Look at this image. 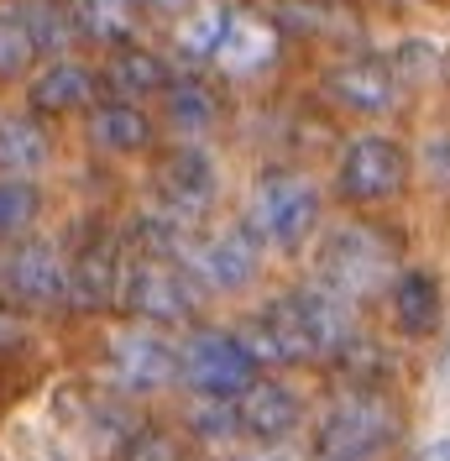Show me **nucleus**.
Masks as SVG:
<instances>
[{
	"instance_id": "obj_1",
	"label": "nucleus",
	"mask_w": 450,
	"mask_h": 461,
	"mask_svg": "<svg viewBox=\"0 0 450 461\" xmlns=\"http://www.w3.org/2000/svg\"><path fill=\"white\" fill-rule=\"evenodd\" d=\"M403 446V403L388 383H346L314 425L320 461H388Z\"/></svg>"
},
{
	"instance_id": "obj_2",
	"label": "nucleus",
	"mask_w": 450,
	"mask_h": 461,
	"mask_svg": "<svg viewBox=\"0 0 450 461\" xmlns=\"http://www.w3.org/2000/svg\"><path fill=\"white\" fill-rule=\"evenodd\" d=\"M314 284L336 288L340 299H372L377 288H388L398 278V236H388L382 226H340L325 236L320 262H314Z\"/></svg>"
},
{
	"instance_id": "obj_3",
	"label": "nucleus",
	"mask_w": 450,
	"mask_h": 461,
	"mask_svg": "<svg viewBox=\"0 0 450 461\" xmlns=\"http://www.w3.org/2000/svg\"><path fill=\"white\" fill-rule=\"evenodd\" d=\"M320 189L293 168H267L247 200V230L273 252H299L320 230Z\"/></svg>"
},
{
	"instance_id": "obj_4",
	"label": "nucleus",
	"mask_w": 450,
	"mask_h": 461,
	"mask_svg": "<svg viewBox=\"0 0 450 461\" xmlns=\"http://www.w3.org/2000/svg\"><path fill=\"white\" fill-rule=\"evenodd\" d=\"M199 299L204 294L189 278L184 258L141 252V258H131V273H126L121 315H131L137 325H189L199 315Z\"/></svg>"
},
{
	"instance_id": "obj_5",
	"label": "nucleus",
	"mask_w": 450,
	"mask_h": 461,
	"mask_svg": "<svg viewBox=\"0 0 450 461\" xmlns=\"http://www.w3.org/2000/svg\"><path fill=\"white\" fill-rule=\"evenodd\" d=\"M262 373L256 357L247 351V341L236 330H220V325H194L184 346H178V377L194 388L199 399H236L252 377Z\"/></svg>"
},
{
	"instance_id": "obj_6",
	"label": "nucleus",
	"mask_w": 450,
	"mask_h": 461,
	"mask_svg": "<svg viewBox=\"0 0 450 461\" xmlns=\"http://www.w3.org/2000/svg\"><path fill=\"white\" fill-rule=\"evenodd\" d=\"M409 173H414V163H409V152H403L398 137L366 131V137H356V142L346 147V158H340L336 194L346 204H356V210H366V204H388V200H398V194L409 189Z\"/></svg>"
},
{
	"instance_id": "obj_7",
	"label": "nucleus",
	"mask_w": 450,
	"mask_h": 461,
	"mask_svg": "<svg viewBox=\"0 0 450 461\" xmlns=\"http://www.w3.org/2000/svg\"><path fill=\"white\" fill-rule=\"evenodd\" d=\"M184 267L199 284V294H241L256 284V267H262V241H256L247 221L241 226H220L210 236H194L184 247Z\"/></svg>"
},
{
	"instance_id": "obj_8",
	"label": "nucleus",
	"mask_w": 450,
	"mask_h": 461,
	"mask_svg": "<svg viewBox=\"0 0 450 461\" xmlns=\"http://www.w3.org/2000/svg\"><path fill=\"white\" fill-rule=\"evenodd\" d=\"M241 341L256 357V367H310V362H325L299 294H283L273 304H262L252 315V325L241 330Z\"/></svg>"
},
{
	"instance_id": "obj_9",
	"label": "nucleus",
	"mask_w": 450,
	"mask_h": 461,
	"mask_svg": "<svg viewBox=\"0 0 450 461\" xmlns=\"http://www.w3.org/2000/svg\"><path fill=\"white\" fill-rule=\"evenodd\" d=\"M0 294L16 299L22 310H53L68 304V258L53 241L16 236L0 258Z\"/></svg>"
},
{
	"instance_id": "obj_10",
	"label": "nucleus",
	"mask_w": 450,
	"mask_h": 461,
	"mask_svg": "<svg viewBox=\"0 0 450 461\" xmlns=\"http://www.w3.org/2000/svg\"><path fill=\"white\" fill-rule=\"evenodd\" d=\"M126 273H131L126 241L115 230L89 236L85 247L68 258V304L79 315H115L121 294H126Z\"/></svg>"
},
{
	"instance_id": "obj_11",
	"label": "nucleus",
	"mask_w": 450,
	"mask_h": 461,
	"mask_svg": "<svg viewBox=\"0 0 450 461\" xmlns=\"http://www.w3.org/2000/svg\"><path fill=\"white\" fill-rule=\"evenodd\" d=\"M152 189H158V210L178 215L184 226H199V221L210 215L215 194H220V173H215V163H210L204 147L184 142V147H173V152L158 158Z\"/></svg>"
},
{
	"instance_id": "obj_12",
	"label": "nucleus",
	"mask_w": 450,
	"mask_h": 461,
	"mask_svg": "<svg viewBox=\"0 0 450 461\" xmlns=\"http://www.w3.org/2000/svg\"><path fill=\"white\" fill-rule=\"evenodd\" d=\"M105 367L126 393H158L178 377V346L158 336V325H126L105 346Z\"/></svg>"
},
{
	"instance_id": "obj_13",
	"label": "nucleus",
	"mask_w": 450,
	"mask_h": 461,
	"mask_svg": "<svg viewBox=\"0 0 450 461\" xmlns=\"http://www.w3.org/2000/svg\"><path fill=\"white\" fill-rule=\"evenodd\" d=\"M230 409H236V435H247L252 446H283L288 435L299 430V420H304L299 388L283 383V377H262V373L230 399Z\"/></svg>"
},
{
	"instance_id": "obj_14",
	"label": "nucleus",
	"mask_w": 450,
	"mask_h": 461,
	"mask_svg": "<svg viewBox=\"0 0 450 461\" xmlns=\"http://www.w3.org/2000/svg\"><path fill=\"white\" fill-rule=\"evenodd\" d=\"M325 95L351 115H388V111H398L403 79L393 74V58L351 53V58H340V63H330Z\"/></svg>"
},
{
	"instance_id": "obj_15",
	"label": "nucleus",
	"mask_w": 450,
	"mask_h": 461,
	"mask_svg": "<svg viewBox=\"0 0 450 461\" xmlns=\"http://www.w3.org/2000/svg\"><path fill=\"white\" fill-rule=\"evenodd\" d=\"M100 100V74L79 58H53L27 74V105L37 121L48 115H79Z\"/></svg>"
},
{
	"instance_id": "obj_16",
	"label": "nucleus",
	"mask_w": 450,
	"mask_h": 461,
	"mask_svg": "<svg viewBox=\"0 0 450 461\" xmlns=\"http://www.w3.org/2000/svg\"><path fill=\"white\" fill-rule=\"evenodd\" d=\"M388 315H393L398 336L409 341H429L446 320V288L429 267H398V278L388 284Z\"/></svg>"
},
{
	"instance_id": "obj_17",
	"label": "nucleus",
	"mask_w": 450,
	"mask_h": 461,
	"mask_svg": "<svg viewBox=\"0 0 450 461\" xmlns=\"http://www.w3.org/2000/svg\"><path fill=\"white\" fill-rule=\"evenodd\" d=\"M168 79L173 74H168V63H163V53H152L141 42H115L111 58H105V68H100V89L111 100H131V105L158 100Z\"/></svg>"
},
{
	"instance_id": "obj_18",
	"label": "nucleus",
	"mask_w": 450,
	"mask_h": 461,
	"mask_svg": "<svg viewBox=\"0 0 450 461\" xmlns=\"http://www.w3.org/2000/svg\"><path fill=\"white\" fill-rule=\"evenodd\" d=\"M89 142L111 158H141L158 147V126L131 100H94L89 105Z\"/></svg>"
},
{
	"instance_id": "obj_19",
	"label": "nucleus",
	"mask_w": 450,
	"mask_h": 461,
	"mask_svg": "<svg viewBox=\"0 0 450 461\" xmlns=\"http://www.w3.org/2000/svg\"><path fill=\"white\" fill-rule=\"evenodd\" d=\"M158 100H163V115L178 137H204L220 121V89L204 74H173Z\"/></svg>"
},
{
	"instance_id": "obj_20",
	"label": "nucleus",
	"mask_w": 450,
	"mask_h": 461,
	"mask_svg": "<svg viewBox=\"0 0 450 461\" xmlns=\"http://www.w3.org/2000/svg\"><path fill=\"white\" fill-rule=\"evenodd\" d=\"M53 158V137L37 115H0V178H32L48 168Z\"/></svg>"
},
{
	"instance_id": "obj_21",
	"label": "nucleus",
	"mask_w": 450,
	"mask_h": 461,
	"mask_svg": "<svg viewBox=\"0 0 450 461\" xmlns=\"http://www.w3.org/2000/svg\"><path fill=\"white\" fill-rule=\"evenodd\" d=\"M137 0H68V22H74V37L85 42H100V48H115V42H131L137 37Z\"/></svg>"
},
{
	"instance_id": "obj_22",
	"label": "nucleus",
	"mask_w": 450,
	"mask_h": 461,
	"mask_svg": "<svg viewBox=\"0 0 450 461\" xmlns=\"http://www.w3.org/2000/svg\"><path fill=\"white\" fill-rule=\"evenodd\" d=\"M5 11H16V22L32 32L37 53H63L74 42V22H68V0H0Z\"/></svg>"
},
{
	"instance_id": "obj_23",
	"label": "nucleus",
	"mask_w": 450,
	"mask_h": 461,
	"mask_svg": "<svg viewBox=\"0 0 450 461\" xmlns=\"http://www.w3.org/2000/svg\"><path fill=\"white\" fill-rule=\"evenodd\" d=\"M278 48V37L267 22H256V16H230V27H225V42L215 48V63L225 68H236V74H247V68H262L267 58Z\"/></svg>"
},
{
	"instance_id": "obj_24",
	"label": "nucleus",
	"mask_w": 450,
	"mask_h": 461,
	"mask_svg": "<svg viewBox=\"0 0 450 461\" xmlns=\"http://www.w3.org/2000/svg\"><path fill=\"white\" fill-rule=\"evenodd\" d=\"M37 215H42V189L32 178H0V236L5 241L27 236Z\"/></svg>"
},
{
	"instance_id": "obj_25",
	"label": "nucleus",
	"mask_w": 450,
	"mask_h": 461,
	"mask_svg": "<svg viewBox=\"0 0 450 461\" xmlns=\"http://www.w3.org/2000/svg\"><path fill=\"white\" fill-rule=\"evenodd\" d=\"M37 42H32V32L16 22V11H5L0 5V85H22L32 68H37Z\"/></svg>"
},
{
	"instance_id": "obj_26",
	"label": "nucleus",
	"mask_w": 450,
	"mask_h": 461,
	"mask_svg": "<svg viewBox=\"0 0 450 461\" xmlns=\"http://www.w3.org/2000/svg\"><path fill=\"white\" fill-rule=\"evenodd\" d=\"M225 27H230V11L225 5H189L178 16V42L189 58H215V48L225 42Z\"/></svg>"
},
{
	"instance_id": "obj_27",
	"label": "nucleus",
	"mask_w": 450,
	"mask_h": 461,
	"mask_svg": "<svg viewBox=\"0 0 450 461\" xmlns=\"http://www.w3.org/2000/svg\"><path fill=\"white\" fill-rule=\"evenodd\" d=\"M115 461H189L184 456V440L163 425H137V430L121 435V451Z\"/></svg>"
},
{
	"instance_id": "obj_28",
	"label": "nucleus",
	"mask_w": 450,
	"mask_h": 461,
	"mask_svg": "<svg viewBox=\"0 0 450 461\" xmlns=\"http://www.w3.org/2000/svg\"><path fill=\"white\" fill-rule=\"evenodd\" d=\"M22 346H27V315H16V304L0 294V362L16 357Z\"/></svg>"
},
{
	"instance_id": "obj_29",
	"label": "nucleus",
	"mask_w": 450,
	"mask_h": 461,
	"mask_svg": "<svg viewBox=\"0 0 450 461\" xmlns=\"http://www.w3.org/2000/svg\"><path fill=\"white\" fill-rule=\"evenodd\" d=\"M137 5H141V11H152V16H168V22H178L194 0H137Z\"/></svg>"
}]
</instances>
